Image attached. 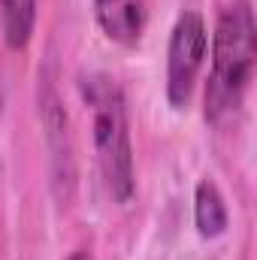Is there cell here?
<instances>
[{"label": "cell", "mask_w": 257, "mask_h": 260, "mask_svg": "<svg viewBox=\"0 0 257 260\" xmlns=\"http://www.w3.org/2000/svg\"><path fill=\"white\" fill-rule=\"evenodd\" d=\"M94 18L106 40L133 49L145 34V0H94Z\"/></svg>", "instance_id": "obj_4"}, {"label": "cell", "mask_w": 257, "mask_h": 260, "mask_svg": "<svg viewBox=\"0 0 257 260\" xmlns=\"http://www.w3.org/2000/svg\"><path fill=\"white\" fill-rule=\"evenodd\" d=\"M79 91H82V100H85L88 115H91V139H94L100 182H103L112 203L124 206L136 191L124 88L112 73L94 70V73H85L79 79Z\"/></svg>", "instance_id": "obj_1"}, {"label": "cell", "mask_w": 257, "mask_h": 260, "mask_svg": "<svg viewBox=\"0 0 257 260\" xmlns=\"http://www.w3.org/2000/svg\"><path fill=\"white\" fill-rule=\"evenodd\" d=\"M206 52H209V34H206V21L200 12H182L170 30V43H167V100L173 109H185L194 97L200 70L206 64Z\"/></svg>", "instance_id": "obj_3"}, {"label": "cell", "mask_w": 257, "mask_h": 260, "mask_svg": "<svg viewBox=\"0 0 257 260\" xmlns=\"http://www.w3.org/2000/svg\"><path fill=\"white\" fill-rule=\"evenodd\" d=\"M257 58V24L245 0L221 9L212 34V73L206 82V121H230L251 85Z\"/></svg>", "instance_id": "obj_2"}, {"label": "cell", "mask_w": 257, "mask_h": 260, "mask_svg": "<svg viewBox=\"0 0 257 260\" xmlns=\"http://www.w3.org/2000/svg\"><path fill=\"white\" fill-rule=\"evenodd\" d=\"M67 260H91V254H88V251H73Z\"/></svg>", "instance_id": "obj_7"}, {"label": "cell", "mask_w": 257, "mask_h": 260, "mask_svg": "<svg viewBox=\"0 0 257 260\" xmlns=\"http://www.w3.org/2000/svg\"><path fill=\"white\" fill-rule=\"evenodd\" d=\"M37 27V0H0V30L9 49L21 52Z\"/></svg>", "instance_id": "obj_6"}, {"label": "cell", "mask_w": 257, "mask_h": 260, "mask_svg": "<svg viewBox=\"0 0 257 260\" xmlns=\"http://www.w3.org/2000/svg\"><path fill=\"white\" fill-rule=\"evenodd\" d=\"M194 224H197V233L203 239H218L224 236L227 224H230V215H227V203L221 188L212 182V179H203L197 182L194 188Z\"/></svg>", "instance_id": "obj_5"}]
</instances>
